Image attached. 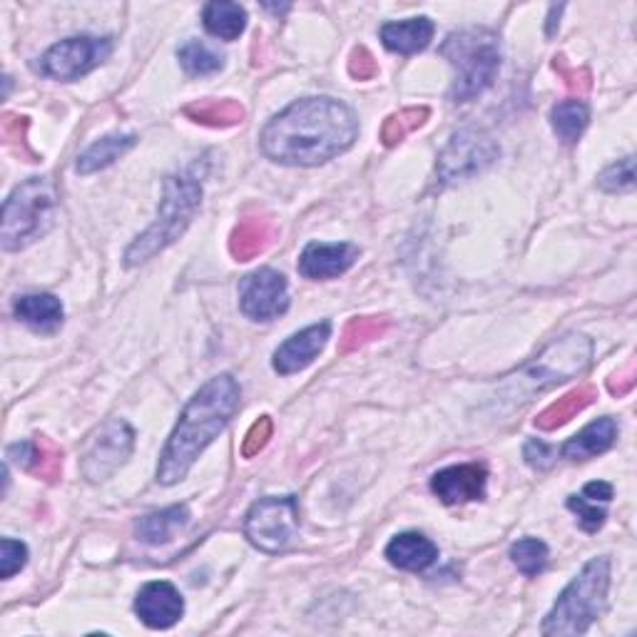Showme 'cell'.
<instances>
[{"instance_id": "cell-1", "label": "cell", "mask_w": 637, "mask_h": 637, "mask_svg": "<svg viewBox=\"0 0 637 637\" xmlns=\"http://www.w3.org/2000/svg\"><path fill=\"white\" fill-rule=\"evenodd\" d=\"M359 135L351 107L334 97H304L271 117L262 130V152L281 165L314 167L347 152Z\"/></svg>"}, {"instance_id": "cell-2", "label": "cell", "mask_w": 637, "mask_h": 637, "mask_svg": "<svg viewBox=\"0 0 637 637\" xmlns=\"http://www.w3.org/2000/svg\"><path fill=\"white\" fill-rule=\"evenodd\" d=\"M240 384L232 374H220L189 398L160 456L158 484L175 486L187 476L209 443L220 436L240 408Z\"/></svg>"}, {"instance_id": "cell-3", "label": "cell", "mask_w": 637, "mask_h": 637, "mask_svg": "<svg viewBox=\"0 0 637 637\" xmlns=\"http://www.w3.org/2000/svg\"><path fill=\"white\" fill-rule=\"evenodd\" d=\"M199 205H202V182L197 179L195 172H179V175L167 177L158 222L148 232H142L125 252L127 267H138L170 247L172 242H177L193 222Z\"/></svg>"}, {"instance_id": "cell-4", "label": "cell", "mask_w": 637, "mask_h": 637, "mask_svg": "<svg viewBox=\"0 0 637 637\" xmlns=\"http://www.w3.org/2000/svg\"><path fill=\"white\" fill-rule=\"evenodd\" d=\"M610 560L605 555L593 558L570 586L563 590L558 603L545 617L543 635H582L593 625L607 605Z\"/></svg>"}, {"instance_id": "cell-5", "label": "cell", "mask_w": 637, "mask_h": 637, "mask_svg": "<svg viewBox=\"0 0 637 637\" xmlns=\"http://www.w3.org/2000/svg\"><path fill=\"white\" fill-rule=\"evenodd\" d=\"M58 212V189L50 177H31L3 205V240L5 252H15L33 244L50 232Z\"/></svg>"}, {"instance_id": "cell-6", "label": "cell", "mask_w": 637, "mask_h": 637, "mask_svg": "<svg viewBox=\"0 0 637 637\" xmlns=\"http://www.w3.org/2000/svg\"><path fill=\"white\" fill-rule=\"evenodd\" d=\"M441 56L456 68L451 88L453 103H468L494 83L500 70V45L490 31L451 33L441 45Z\"/></svg>"}, {"instance_id": "cell-7", "label": "cell", "mask_w": 637, "mask_h": 637, "mask_svg": "<svg viewBox=\"0 0 637 637\" xmlns=\"http://www.w3.org/2000/svg\"><path fill=\"white\" fill-rule=\"evenodd\" d=\"M593 359V341L582 334H566L548 344L531 363H525L518 374V394L525 389L528 396L535 391L560 384L582 374Z\"/></svg>"}, {"instance_id": "cell-8", "label": "cell", "mask_w": 637, "mask_h": 637, "mask_svg": "<svg viewBox=\"0 0 637 637\" xmlns=\"http://www.w3.org/2000/svg\"><path fill=\"white\" fill-rule=\"evenodd\" d=\"M299 531V503L294 496L259 498L244 518V535L262 553H281Z\"/></svg>"}, {"instance_id": "cell-9", "label": "cell", "mask_w": 637, "mask_h": 637, "mask_svg": "<svg viewBox=\"0 0 637 637\" xmlns=\"http://www.w3.org/2000/svg\"><path fill=\"white\" fill-rule=\"evenodd\" d=\"M135 449V431L123 418H111L88 436L80 451V471L90 484L111 478Z\"/></svg>"}, {"instance_id": "cell-10", "label": "cell", "mask_w": 637, "mask_h": 637, "mask_svg": "<svg viewBox=\"0 0 637 637\" xmlns=\"http://www.w3.org/2000/svg\"><path fill=\"white\" fill-rule=\"evenodd\" d=\"M113 53L111 38H95V35H76V38L60 40L45 53L38 62V70L45 78L70 83L88 76L90 70L103 66Z\"/></svg>"}, {"instance_id": "cell-11", "label": "cell", "mask_w": 637, "mask_h": 637, "mask_svg": "<svg viewBox=\"0 0 637 637\" xmlns=\"http://www.w3.org/2000/svg\"><path fill=\"white\" fill-rule=\"evenodd\" d=\"M498 158V144L488 138L486 132L478 130H461L445 144L439 165H436V175L449 185V182L466 179L471 175H478L486 170L490 162Z\"/></svg>"}, {"instance_id": "cell-12", "label": "cell", "mask_w": 637, "mask_h": 637, "mask_svg": "<svg viewBox=\"0 0 637 637\" xmlns=\"http://www.w3.org/2000/svg\"><path fill=\"white\" fill-rule=\"evenodd\" d=\"M242 314L252 322H269L287 312V279L275 269H257L240 281Z\"/></svg>"}, {"instance_id": "cell-13", "label": "cell", "mask_w": 637, "mask_h": 637, "mask_svg": "<svg viewBox=\"0 0 637 637\" xmlns=\"http://www.w3.org/2000/svg\"><path fill=\"white\" fill-rule=\"evenodd\" d=\"M135 613L152 630H167L185 613V600L167 580H154L140 588L135 598Z\"/></svg>"}, {"instance_id": "cell-14", "label": "cell", "mask_w": 637, "mask_h": 637, "mask_svg": "<svg viewBox=\"0 0 637 637\" xmlns=\"http://www.w3.org/2000/svg\"><path fill=\"white\" fill-rule=\"evenodd\" d=\"M488 471L478 463H461V466L443 468L433 473L431 490L445 506H463L471 500H480L486 496Z\"/></svg>"}, {"instance_id": "cell-15", "label": "cell", "mask_w": 637, "mask_h": 637, "mask_svg": "<svg viewBox=\"0 0 637 637\" xmlns=\"http://www.w3.org/2000/svg\"><path fill=\"white\" fill-rule=\"evenodd\" d=\"M329 334H332V324L322 322V324L309 326V329L299 332L294 336H289V339L275 351V361L271 363H275V369L281 377L297 374V371L306 369L309 363L322 354L326 341H329Z\"/></svg>"}, {"instance_id": "cell-16", "label": "cell", "mask_w": 637, "mask_h": 637, "mask_svg": "<svg viewBox=\"0 0 637 637\" xmlns=\"http://www.w3.org/2000/svg\"><path fill=\"white\" fill-rule=\"evenodd\" d=\"M359 259V247L354 244H309L299 257V271L306 279H334L349 271Z\"/></svg>"}, {"instance_id": "cell-17", "label": "cell", "mask_w": 637, "mask_h": 637, "mask_svg": "<svg viewBox=\"0 0 637 637\" xmlns=\"http://www.w3.org/2000/svg\"><path fill=\"white\" fill-rule=\"evenodd\" d=\"M277 227L267 215H250L240 220L230 236V252L236 262H250L269 247Z\"/></svg>"}, {"instance_id": "cell-18", "label": "cell", "mask_w": 637, "mask_h": 637, "mask_svg": "<svg viewBox=\"0 0 637 637\" xmlns=\"http://www.w3.org/2000/svg\"><path fill=\"white\" fill-rule=\"evenodd\" d=\"M386 558L391 566L418 572L433 566V560L439 558V548H436L433 541L426 538L424 533L408 531L396 535V538L386 545Z\"/></svg>"}, {"instance_id": "cell-19", "label": "cell", "mask_w": 637, "mask_h": 637, "mask_svg": "<svg viewBox=\"0 0 637 637\" xmlns=\"http://www.w3.org/2000/svg\"><path fill=\"white\" fill-rule=\"evenodd\" d=\"M615 439H617L615 418L603 416L586 426L578 436H572V439L563 445L560 453L570 461H588L600 456V453H605L610 445L615 443Z\"/></svg>"}, {"instance_id": "cell-20", "label": "cell", "mask_w": 637, "mask_h": 637, "mask_svg": "<svg viewBox=\"0 0 637 637\" xmlns=\"http://www.w3.org/2000/svg\"><path fill=\"white\" fill-rule=\"evenodd\" d=\"M433 38V23L429 18H408L402 23H386L381 28V43L386 45L391 53H402V56H412L424 48H429Z\"/></svg>"}, {"instance_id": "cell-21", "label": "cell", "mask_w": 637, "mask_h": 637, "mask_svg": "<svg viewBox=\"0 0 637 637\" xmlns=\"http://www.w3.org/2000/svg\"><path fill=\"white\" fill-rule=\"evenodd\" d=\"M15 316L35 332L50 334L62 324V304L53 294H25L15 299Z\"/></svg>"}, {"instance_id": "cell-22", "label": "cell", "mask_w": 637, "mask_h": 637, "mask_svg": "<svg viewBox=\"0 0 637 637\" xmlns=\"http://www.w3.org/2000/svg\"><path fill=\"white\" fill-rule=\"evenodd\" d=\"M189 523V508L187 506H170L165 511L150 513L135 523V533L138 538L148 545H165L175 533L182 531Z\"/></svg>"}, {"instance_id": "cell-23", "label": "cell", "mask_w": 637, "mask_h": 637, "mask_svg": "<svg viewBox=\"0 0 637 637\" xmlns=\"http://www.w3.org/2000/svg\"><path fill=\"white\" fill-rule=\"evenodd\" d=\"M595 398H598L595 386L582 384L578 389H572V391H568L566 396H560L558 402H553L548 408H543L538 418H535V426H538L541 431L560 429V426H566L572 416L586 412V408L593 404Z\"/></svg>"}, {"instance_id": "cell-24", "label": "cell", "mask_w": 637, "mask_h": 637, "mask_svg": "<svg viewBox=\"0 0 637 637\" xmlns=\"http://www.w3.org/2000/svg\"><path fill=\"white\" fill-rule=\"evenodd\" d=\"M207 33L222 40H236L247 28V11L240 3H230V0H215V3L205 5L202 13Z\"/></svg>"}, {"instance_id": "cell-25", "label": "cell", "mask_w": 637, "mask_h": 637, "mask_svg": "<svg viewBox=\"0 0 637 637\" xmlns=\"http://www.w3.org/2000/svg\"><path fill=\"white\" fill-rule=\"evenodd\" d=\"M135 144H138V138H135V135H107V138L90 144V148L80 154L78 172L80 175H93V172L97 170L111 167L115 160H120L123 154H127L135 148Z\"/></svg>"}, {"instance_id": "cell-26", "label": "cell", "mask_w": 637, "mask_h": 637, "mask_svg": "<svg viewBox=\"0 0 637 637\" xmlns=\"http://www.w3.org/2000/svg\"><path fill=\"white\" fill-rule=\"evenodd\" d=\"M193 123L207 127H234L244 120V107L236 100H195L185 107Z\"/></svg>"}, {"instance_id": "cell-27", "label": "cell", "mask_w": 637, "mask_h": 637, "mask_svg": "<svg viewBox=\"0 0 637 637\" xmlns=\"http://www.w3.org/2000/svg\"><path fill=\"white\" fill-rule=\"evenodd\" d=\"M590 120V111L582 100H566V103H558L551 111V125L555 135H558L560 142L572 144L578 142V138L586 132Z\"/></svg>"}, {"instance_id": "cell-28", "label": "cell", "mask_w": 637, "mask_h": 637, "mask_svg": "<svg viewBox=\"0 0 637 637\" xmlns=\"http://www.w3.org/2000/svg\"><path fill=\"white\" fill-rule=\"evenodd\" d=\"M391 319L389 316H357L344 326V334L339 339V351L349 354L361 349L363 344L381 339L389 332Z\"/></svg>"}, {"instance_id": "cell-29", "label": "cell", "mask_w": 637, "mask_h": 637, "mask_svg": "<svg viewBox=\"0 0 637 637\" xmlns=\"http://www.w3.org/2000/svg\"><path fill=\"white\" fill-rule=\"evenodd\" d=\"M177 58L187 76H212V72L224 68V58L202 40H187L185 45H179Z\"/></svg>"}, {"instance_id": "cell-30", "label": "cell", "mask_w": 637, "mask_h": 637, "mask_svg": "<svg viewBox=\"0 0 637 637\" xmlns=\"http://www.w3.org/2000/svg\"><path fill=\"white\" fill-rule=\"evenodd\" d=\"M426 120H429V107H408V111L389 115L384 125H381V142L386 148H394V144L408 138L414 130H418Z\"/></svg>"}, {"instance_id": "cell-31", "label": "cell", "mask_w": 637, "mask_h": 637, "mask_svg": "<svg viewBox=\"0 0 637 637\" xmlns=\"http://www.w3.org/2000/svg\"><path fill=\"white\" fill-rule=\"evenodd\" d=\"M33 443H35V456L28 471L35 478L56 484L62 473V449L56 441H50L48 436H38Z\"/></svg>"}, {"instance_id": "cell-32", "label": "cell", "mask_w": 637, "mask_h": 637, "mask_svg": "<svg viewBox=\"0 0 637 637\" xmlns=\"http://www.w3.org/2000/svg\"><path fill=\"white\" fill-rule=\"evenodd\" d=\"M548 545L538 538H523L511 545V560L528 578H535L548 566Z\"/></svg>"}, {"instance_id": "cell-33", "label": "cell", "mask_w": 637, "mask_h": 637, "mask_svg": "<svg viewBox=\"0 0 637 637\" xmlns=\"http://www.w3.org/2000/svg\"><path fill=\"white\" fill-rule=\"evenodd\" d=\"M25 132H28V117L11 115V113L3 115V120H0V135H3V142L15 152H21L23 158H28V162H33L35 154L28 150Z\"/></svg>"}, {"instance_id": "cell-34", "label": "cell", "mask_w": 637, "mask_h": 637, "mask_svg": "<svg viewBox=\"0 0 637 637\" xmlns=\"http://www.w3.org/2000/svg\"><path fill=\"white\" fill-rule=\"evenodd\" d=\"M600 189L605 193H623V189H633L635 185V160L625 158L615 165H610L603 175L598 177Z\"/></svg>"}, {"instance_id": "cell-35", "label": "cell", "mask_w": 637, "mask_h": 637, "mask_svg": "<svg viewBox=\"0 0 637 637\" xmlns=\"http://www.w3.org/2000/svg\"><path fill=\"white\" fill-rule=\"evenodd\" d=\"M553 70L558 72L560 80L568 88V93H572V95L582 97V95L590 93V88H593V76H590V70H586V68H572L570 62L566 58H563V56H558V58L553 60Z\"/></svg>"}, {"instance_id": "cell-36", "label": "cell", "mask_w": 637, "mask_h": 637, "mask_svg": "<svg viewBox=\"0 0 637 637\" xmlns=\"http://www.w3.org/2000/svg\"><path fill=\"white\" fill-rule=\"evenodd\" d=\"M568 508L572 513L578 516V523L582 531H588V533H598L600 528L605 525V508H598V503L593 506L586 496H570L568 498Z\"/></svg>"}, {"instance_id": "cell-37", "label": "cell", "mask_w": 637, "mask_h": 637, "mask_svg": "<svg viewBox=\"0 0 637 637\" xmlns=\"http://www.w3.org/2000/svg\"><path fill=\"white\" fill-rule=\"evenodd\" d=\"M28 563V548L21 541L3 538L0 543V578L11 580L18 570L25 568Z\"/></svg>"}, {"instance_id": "cell-38", "label": "cell", "mask_w": 637, "mask_h": 637, "mask_svg": "<svg viewBox=\"0 0 637 637\" xmlns=\"http://www.w3.org/2000/svg\"><path fill=\"white\" fill-rule=\"evenodd\" d=\"M271 431H275V424H271L269 416H262L259 421H254V426H252L250 433H247V439H244V443H242V456L244 459L259 456V451L271 439Z\"/></svg>"}, {"instance_id": "cell-39", "label": "cell", "mask_w": 637, "mask_h": 637, "mask_svg": "<svg viewBox=\"0 0 637 637\" xmlns=\"http://www.w3.org/2000/svg\"><path fill=\"white\" fill-rule=\"evenodd\" d=\"M349 72L357 80H371L379 72V66L367 48H354L349 58Z\"/></svg>"}, {"instance_id": "cell-40", "label": "cell", "mask_w": 637, "mask_h": 637, "mask_svg": "<svg viewBox=\"0 0 637 637\" xmlns=\"http://www.w3.org/2000/svg\"><path fill=\"white\" fill-rule=\"evenodd\" d=\"M637 384V369H635V361L627 363L625 369L615 371L613 377L607 379V389L613 396H627Z\"/></svg>"}, {"instance_id": "cell-41", "label": "cell", "mask_w": 637, "mask_h": 637, "mask_svg": "<svg viewBox=\"0 0 637 637\" xmlns=\"http://www.w3.org/2000/svg\"><path fill=\"white\" fill-rule=\"evenodd\" d=\"M523 456H525L528 463H531L533 468H541V471H543V468H548V466H553V461H555L553 449H548V445L541 443L538 439H533V441H528V443H525Z\"/></svg>"}, {"instance_id": "cell-42", "label": "cell", "mask_w": 637, "mask_h": 637, "mask_svg": "<svg viewBox=\"0 0 637 637\" xmlns=\"http://www.w3.org/2000/svg\"><path fill=\"white\" fill-rule=\"evenodd\" d=\"M35 456V443L33 441H23V443H13L11 449H8V459L13 463H18L21 468H31Z\"/></svg>"}, {"instance_id": "cell-43", "label": "cell", "mask_w": 637, "mask_h": 637, "mask_svg": "<svg viewBox=\"0 0 637 637\" xmlns=\"http://www.w3.org/2000/svg\"><path fill=\"white\" fill-rule=\"evenodd\" d=\"M582 496H586L588 500H593V503H598V500H607L613 498V486L605 484V480H595V484H588L586 490H582Z\"/></svg>"}]
</instances>
